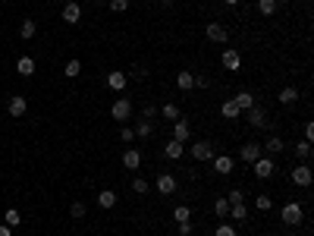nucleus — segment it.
Wrapping results in <instances>:
<instances>
[{"label": "nucleus", "mask_w": 314, "mask_h": 236, "mask_svg": "<svg viewBox=\"0 0 314 236\" xmlns=\"http://www.w3.org/2000/svg\"><path fill=\"white\" fill-rule=\"evenodd\" d=\"M245 120L254 126V129H270V126H273V120L267 117V111H264V107L261 104H254V107H248V111H245Z\"/></svg>", "instance_id": "nucleus-1"}, {"label": "nucleus", "mask_w": 314, "mask_h": 236, "mask_svg": "<svg viewBox=\"0 0 314 236\" xmlns=\"http://www.w3.org/2000/svg\"><path fill=\"white\" fill-rule=\"evenodd\" d=\"M280 221H283L286 227H299V224L305 221V211H302V205H299V202H289V205H283V211H280Z\"/></svg>", "instance_id": "nucleus-2"}, {"label": "nucleus", "mask_w": 314, "mask_h": 236, "mask_svg": "<svg viewBox=\"0 0 314 236\" xmlns=\"http://www.w3.org/2000/svg\"><path fill=\"white\" fill-rule=\"evenodd\" d=\"M110 117L120 120V126H123L129 117H132V101H129V98H117L113 104H110Z\"/></svg>", "instance_id": "nucleus-3"}, {"label": "nucleus", "mask_w": 314, "mask_h": 236, "mask_svg": "<svg viewBox=\"0 0 314 236\" xmlns=\"http://www.w3.org/2000/svg\"><path fill=\"white\" fill-rule=\"evenodd\" d=\"M251 167H254V176H258V179H270V176L276 173V164H273V158H270V154H261Z\"/></svg>", "instance_id": "nucleus-4"}, {"label": "nucleus", "mask_w": 314, "mask_h": 236, "mask_svg": "<svg viewBox=\"0 0 314 236\" xmlns=\"http://www.w3.org/2000/svg\"><path fill=\"white\" fill-rule=\"evenodd\" d=\"M214 142H208V139H198V142H192V158L195 161H214Z\"/></svg>", "instance_id": "nucleus-5"}, {"label": "nucleus", "mask_w": 314, "mask_h": 236, "mask_svg": "<svg viewBox=\"0 0 314 236\" xmlns=\"http://www.w3.org/2000/svg\"><path fill=\"white\" fill-rule=\"evenodd\" d=\"M220 66H223V69H230V72L242 69V54H239L236 47H226L223 54H220Z\"/></svg>", "instance_id": "nucleus-6"}, {"label": "nucleus", "mask_w": 314, "mask_h": 236, "mask_svg": "<svg viewBox=\"0 0 314 236\" xmlns=\"http://www.w3.org/2000/svg\"><path fill=\"white\" fill-rule=\"evenodd\" d=\"M311 179H314V173H311V167L305 164V161H302L299 167H292V183H295V186L308 189V186H311Z\"/></svg>", "instance_id": "nucleus-7"}, {"label": "nucleus", "mask_w": 314, "mask_h": 236, "mask_svg": "<svg viewBox=\"0 0 314 236\" xmlns=\"http://www.w3.org/2000/svg\"><path fill=\"white\" fill-rule=\"evenodd\" d=\"M239 154H242L245 164H254V161L264 154V148H261V142H245L242 148H239Z\"/></svg>", "instance_id": "nucleus-8"}, {"label": "nucleus", "mask_w": 314, "mask_h": 236, "mask_svg": "<svg viewBox=\"0 0 314 236\" xmlns=\"http://www.w3.org/2000/svg\"><path fill=\"white\" fill-rule=\"evenodd\" d=\"M173 139L176 142H182V145H186L189 139H192V126H189V120H173Z\"/></svg>", "instance_id": "nucleus-9"}, {"label": "nucleus", "mask_w": 314, "mask_h": 236, "mask_svg": "<svg viewBox=\"0 0 314 236\" xmlns=\"http://www.w3.org/2000/svg\"><path fill=\"white\" fill-rule=\"evenodd\" d=\"M205 35H208V41H214V44H226V29L220 25V22H208V29H205Z\"/></svg>", "instance_id": "nucleus-10"}, {"label": "nucleus", "mask_w": 314, "mask_h": 236, "mask_svg": "<svg viewBox=\"0 0 314 236\" xmlns=\"http://www.w3.org/2000/svg\"><path fill=\"white\" fill-rule=\"evenodd\" d=\"M176 189H179V183H176L173 173H160V176H157V192H160V195H173Z\"/></svg>", "instance_id": "nucleus-11"}, {"label": "nucleus", "mask_w": 314, "mask_h": 236, "mask_svg": "<svg viewBox=\"0 0 314 236\" xmlns=\"http://www.w3.org/2000/svg\"><path fill=\"white\" fill-rule=\"evenodd\" d=\"M7 111H10V117L19 120V117H25V111H28V101H25L22 95H13L10 104H7Z\"/></svg>", "instance_id": "nucleus-12"}, {"label": "nucleus", "mask_w": 314, "mask_h": 236, "mask_svg": "<svg viewBox=\"0 0 314 236\" xmlns=\"http://www.w3.org/2000/svg\"><path fill=\"white\" fill-rule=\"evenodd\" d=\"M63 22H69V25L82 22V7L76 4V0H69V4L63 7Z\"/></svg>", "instance_id": "nucleus-13"}, {"label": "nucleus", "mask_w": 314, "mask_h": 236, "mask_svg": "<svg viewBox=\"0 0 314 236\" xmlns=\"http://www.w3.org/2000/svg\"><path fill=\"white\" fill-rule=\"evenodd\" d=\"M126 82H129V76H126L123 69H110V72H107V85L113 88V92H123Z\"/></svg>", "instance_id": "nucleus-14"}, {"label": "nucleus", "mask_w": 314, "mask_h": 236, "mask_svg": "<svg viewBox=\"0 0 314 236\" xmlns=\"http://www.w3.org/2000/svg\"><path fill=\"white\" fill-rule=\"evenodd\" d=\"M182 154H186V145H182V142H167V145H163V158H170V161H179Z\"/></svg>", "instance_id": "nucleus-15"}, {"label": "nucleus", "mask_w": 314, "mask_h": 236, "mask_svg": "<svg viewBox=\"0 0 314 236\" xmlns=\"http://www.w3.org/2000/svg\"><path fill=\"white\" fill-rule=\"evenodd\" d=\"M261 148H264V154H280L286 148V142L280 136H267V142H261Z\"/></svg>", "instance_id": "nucleus-16"}, {"label": "nucleus", "mask_w": 314, "mask_h": 236, "mask_svg": "<svg viewBox=\"0 0 314 236\" xmlns=\"http://www.w3.org/2000/svg\"><path fill=\"white\" fill-rule=\"evenodd\" d=\"M214 170H217L220 176L233 173V158H230V154H214Z\"/></svg>", "instance_id": "nucleus-17"}, {"label": "nucleus", "mask_w": 314, "mask_h": 236, "mask_svg": "<svg viewBox=\"0 0 314 236\" xmlns=\"http://www.w3.org/2000/svg\"><path fill=\"white\" fill-rule=\"evenodd\" d=\"M123 167H126V170H138V167H141V154H138L135 148L123 151Z\"/></svg>", "instance_id": "nucleus-18"}, {"label": "nucleus", "mask_w": 314, "mask_h": 236, "mask_svg": "<svg viewBox=\"0 0 314 236\" xmlns=\"http://www.w3.org/2000/svg\"><path fill=\"white\" fill-rule=\"evenodd\" d=\"M176 85L182 88V92H192V88H195V72L192 69H182L179 76H176Z\"/></svg>", "instance_id": "nucleus-19"}, {"label": "nucleus", "mask_w": 314, "mask_h": 236, "mask_svg": "<svg viewBox=\"0 0 314 236\" xmlns=\"http://www.w3.org/2000/svg\"><path fill=\"white\" fill-rule=\"evenodd\" d=\"M35 32H38L35 19H22V22H19V38H22V41H32V38H35Z\"/></svg>", "instance_id": "nucleus-20"}, {"label": "nucleus", "mask_w": 314, "mask_h": 236, "mask_svg": "<svg viewBox=\"0 0 314 236\" xmlns=\"http://www.w3.org/2000/svg\"><path fill=\"white\" fill-rule=\"evenodd\" d=\"M98 205H101V208H113V205H117V192H113V189H101V192H98Z\"/></svg>", "instance_id": "nucleus-21"}, {"label": "nucleus", "mask_w": 314, "mask_h": 236, "mask_svg": "<svg viewBox=\"0 0 314 236\" xmlns=\"http://www.w3.org/2000/svg\"><path fill=\"white\" fill-rule=\"evenodd\" d=\"M276 98H280V104H295V101H299V88H295V85H286Z\"/></svg>", "instance_id": "nucleus-22"}, {"label": "nucleus", "mask_w": 314, "mask_h": 236, "mask_svg": "<svg viewBox=\"0 0 314 236\" xmlns=\"http://www.w3.org/2000/svg\"><path fill=\"white\" fill-rule=\"evenodd\" d=\"M233 101H236L239 111H248V107H254V95H251V92H239Z\"/></svg>", "instance_id": "nucleus-23"}, {"label": "nucleus", "mask_w": 314, "mask_h": 236, "mask_svg": "<svg viewBox=\"0 0 314 236\" xmlns=\"http://www.w3.org/2000/svg\"><path fill=\"white\" fill-rule=\"evenodd\" d=\"M214 214L220 217V221H226V217H230V202H226V195H220L217 202H214Z\"/></svg>", "instance_id": "nucleus-24"}, {"label": "nucleus", "mask_w": 314, "mask_h": 236, "mask_svg": "<svg viewBox=\"0 0 314 236\" xmlns=\"http://www.w3.org/2000/svg\"><path fill=\"white\" fill-rule=\"evenodd\" d=\"M157 114H160L163 120H170V123L182 117V114H179V107H176V104H163V107H157Z\"/></svg>", "instance_id": "nucleus-25"}, {"label": "nucleus", "mask_w": 314, "mask_h": 236, "mask_svg": "<svg viewBox=\"0 0 314 236\" xmlns=\"http://www.w3.org/2000/svg\"><path fill=\"white\" fill-rule=\"evenodd\" d=\"M220 114H223L226 120H236V117L242 114V111H239V107H236V101L230 98V101H223V104H220Z\"/></svg>", "instance_id": "nucleus-26"}, {"label": "nucleus", "mask_w": 314, "mask_h": 236, "mask_svg": "<svg viewBox=\"0 0 314 236\" xmlns=\"http://www.w3.org/2000/svg\"><path fill=\"white\" fill-rule=\"evenodd\" d=\"M79 72H82V63H79L76 57H72V60H66V66H63V76H66V79H76Z\"/></svg>", "instance_id": "nucleus-27"}, {"label": "nucleus", "mask_w": 314, "mask_h": 236, "mask_svg": "<svg viewBox=\"0 0 314 236\" xmlns=\"http://www.w3.org/2000/svg\"><path fill=\"white\" fill-rule=\"evenodd\" d=\"M16 69H19V76H32V72H35V60L32 57H19V63H16Z\"/></svg>", "instance_id": "nucleus-28"}, {"label": "nucleus", "mask_w": 314, "mask_h": 236, "mask_svg": "<svg viewBox=\"0 0 314 236\" xmlns=\"http://www.w3.org/2000/svg\"><path fill=\"white\" fill-rule=\"evenodd\" d=\"M132 133H135L138 139H148V136H151V133H154V126H151V123H148V120H138Z\"/></svg>", "instance_id": "nucleus-29"}, {"label": "nucleus", "mask_w": 314, "mask_h": 236, "mask_svg": "<svg viewBox=\"0 0 314 236\" xmlns=\"http://www.w3.org/2000/svg\"><path fill=\"white\" fill-rule=\"evenodd\" d=\"M230 217H233V221H248V208H245V202H242V205H230Z\"/></svg>", "instance_id": "nucleus-30"}, {"label": "nucleus", "mask_w": 314, "mask_h": 236, "mask_svg": "<svg viewBox=\"0 0 314 236\" xmlns=\"http://www.w3.org/2000/svg\"><path fill=\"white\" fill-rule=\"evenodd\" d=\"M258 13H261V16H273L276 13V0H258Z\"/></svg>", "instance_id": "nucleus-31"}, {"label": "nucleus", "mask_w": 314, "mask_h": 236, "mask_svg": "<svg viewBox=\"0 0 314 236\" xmlns=\"http://www.w3.org/2000/svg\"><path fill=\"white\" fill-rule=\"evenodd\" d=\"M4 224H7V227H19V224H22V217H19V211H16V208H10V211L4 214Z\"/></svg>", "instance_id": "nucleus-32"}, {"label": "nucleus", "mask_w": 314, "mask_h": 236, "mask_svg": "<svg viewBox=\"0 0 314 236\" xmlns=\"http://www.w3.org/2000/svg\"><path fill=\"white\" fill-rule=\"evenodd\" d=\"M295 154L308 164V161H311V142H299V145H295Z\"/></svg>", "instance_id": "nucleus-33"}, {"label": "nucleus", "mask_w": 314, "mask_h": 236, "mask_svg": "<svg viewBox=\"0 0 314 236\" xmlns=\"http://www.w3.org/2000/svg\"><path fill=\"white\" fill-rule=\"evenodd\" d=\"M226 202H230V205H242V202H245V192H242V189H230V192H226Z\"/></svg>", "instance_id": "nucleus-34"}, {"label": "nucleus", "mask_w": 314, "mask_h": 236, "mask_svg": "<svg viewBox=\"0 0 314 236\" xmlns=\"http://www.w3.org/2000/svg\"><path fill=\"white\" fill-rule=\"evenodd\" d=\"M254 208H258V211H270V208H273V198H270V195H258V198H254Z\"/></svg>", "instance_id": "nucleus-35"}, {"label": "nucleus", "mask_w": 314, "mask_h": 236, "mask_svg": "<svg viewBox=\"0 0 314 236\" xmlns=\"http://www.w3.org/2000/svg\"><path fill=\"white\" fill-rule=\"evenodd\" d=\"M132 192H135V195H148V179H145V176H135V179H132Z\"/></svg>", "instance_id": "nucleus-36"}, {"label": "nucleus", "mask_w": 314, "mask_h": 236, "mask_svg": "<svg viewBox=\"0 0 314 236\" xmlns=\"http://www.w3.org/2000/svg\"><path fill=\"white\" fill-rule=\"evenodd\" d=\"M107 4H110V10H113V13H126L132 0H107Z\"/></svg>", "instance_id": "nucleus-37"}, {"label": "nucleus", "mask_w": 314, "mask_h": 236, "mask_svg": "<svg viewBox=\"0 0 314 236\" xmlns=\"http://www.w3.org/2000/svg\"><path fill=\"white\" fill-rule=\"evenodd\" d=\"M189 217H192V211H189L186 205H179V208L173 211V221H176V224H179V221H189Z\"/></svg>", "instance_id": "nucleus-38"}, {"label": "nucleus", "mask_w": 314, "mask_h": 236, "mask_svg": "<svg viewBox=\"0 0 314 236\" xmlns=\"http://www.w3.org/2000/svg\"><path fill=\"white\" fill-rule=\"evenodd\" d=\"M214 236H239V233H236V227H233V224H220V227L214 230Z\"/></svg>", "instance_id": "nucleus-39"}, {"label": "nucleus", "mask_w": 314, "mask_h": 236, "mask_svg": "<svg viewBox=\"0 0 314 236\" xmlns=\"http://www.w3.org/2000/svg\"><path fill=\"white\" fill-rule=\"evenodd\" d=\"M120 139H123L126 145H129V142H135V133H132V126H126V123H123V126H120Z\"/></svg>", "instance_id": "nucleus-40"}, {"label": "nucleus", "mask_w": 314, "mask_h": 236, "mask_svg": "<svg viewBox=\"0 0 314 236\" xmlns=\"http://www.w3.org/2000/svg\"><path fill=\"white\" fill-rule=\"evenodd\" d=\"M176 227H179V236H192V233H195V227H192V221H179Z\"/></svg>", "instance_id": "nucleus-41"}, {"label": "nucleus", "mask_w": 314, "mask_h": 236, "mask_svg": "<svg viewBox=\"0 0 314 236\" xmlns=\"http://www.w3.org/2000/svg\"><path fill=\"white\" fill-rule=\"evenodd\" d=\"M69 214H72V217H85V205H82V202H72V205H69Z\"/></svg>", "instance_id": "nucleus-42"}, {"label": "nucleus", "mask_w": 314, "mask_h": 236, "mask_svg": "<svg viewBox=\"0 0 314 236\" xmlns=\"http://www.w3.org/2000/svg\"><path fill=\"white\" fill-rule=\"evenodd\" d=\"M157 117V104H145V117L141 120H154Z\"/></svg>", "instance_id": "nucleus-43"}, {"label": "nucleus", "mask_w": 314, "mask_h": 236, "mask_svg": "<svg viewBox=\"0 0 314 236\" xmlns=\"http://www.w3.org/2000/svg\"><path fill=\"white\" fill-rule=\"evenodd\" d=\"M208 85H211L208 76H195V88H208Z\"/></svg>", "instance_id": "nucleus-44"}, {"label": "nucleus", "mask_w": 314, "mask_h": 236, "mask_svg": "<svg viewBox=\"0 0 314 236\" xmlns=\"http://www.w3.org/2000/svg\"><path fill=\"white\" fill-rule=\"evenodd\" d=\"M314 139V123H305V142Z\"/></svg>", "instance_id": "nucleus-45"}, {"label": "nucleus", "mask_w": 314, "mask_h": 236, "mask_svg": "<svg viewBox=\"0 0 314 236\" xmlns=\"http://www.w3.org/2000/svg\"><path fill=\"white\" fill-rule=\"evenodd\" d=\"M0 236H13V227H7V224H0Z\"/></svg>", "instance_id": "nucleus-46"}, {"label": "nucleus", "mask_w": 314, "mask_h": 236, "mask_svg": "<svg viewBox=\"0 0 314 236\" xmlns=\"http://www.w3.org/2000/svg\"><path fill=\"white\" fill-rule=\"evenodd\" d=\"M157 4H160V7H173V0H157Z\"/></svg>", "instance_id": "nucleus-47"}, {"label": "nucleus", "mask_w": 314, "mask_h": 236, "mask_svg": "<svg viewBox=\"0 0 314 236\" xmlns=\"http://www.w3.org/2000/svg\"><path fill=\"white\" fill-rule=\"evenodd\" d=\"M223 4H226V7H236V4H239V0H223Z\"/></svg>", "instance_id": "nucleus-48"}, {"label": "nucleus", "mask_w": 314, "mask_h": 236, "mask_svg": "<svg viewBox=\"0 0 314 236\" xmlns=\"http://www.w3.org/2000/svg\"><path fill=\"white\" fill-rule=\"evenodd\" d=\"M91 4H104V0H91Z\"/></svg>", "instance_id": "nucleus-49"}]
</instances>
